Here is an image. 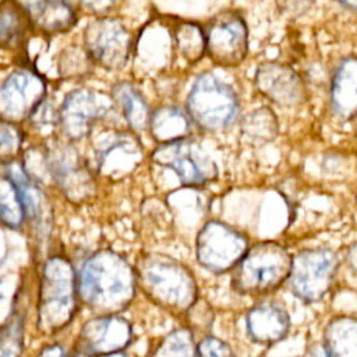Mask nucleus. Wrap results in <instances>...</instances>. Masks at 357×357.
Masks as SVG:
<instances>
[{
	"label": "nucleus",
	"mask_w": 357,
	"mask_h": 357,
	"mask_svg": "<svg viewBox=\"0 0 357 357\" xmlns=\"http://www.w3.org/2000/svg\"><path fill=\"white\" fill-rule=\"evenodd\" d=\"M135 273L128 262L113 251H98L84 264L78 291L91 307L102 311L124 308L135 291Z\"/></svg>",
	"instance_id": "f257e3e1"
},
{
	"label": "nucleus",
	"mask_w": 357,
	"mask_h": 357,
	"mask_svg": "<svg viewBox=\"0 0 357 357\" xmlns=\"http://www.w3.org/2000/svg\"><path fill=\"white\" fill-rule=\"evenodd\" d=\"M138 276L148 296L163 308L185 314L195 304L197 282L187 266L160 254L145 257Z\"/></svg>",
	"instance_id": "f03ea898"
},
{
	"label": "nucleus",
	"mask_w": 357,
	"mask_h": 357,
	"mask_svg": "<svg viewBox=\"0 0 357 357\" xmlns=\"http://www.w3.org/2000/svg\"><path fill=\"white\" fill-rule=\"evenodd\" d=\"M291 255L275 243L264 241L247 248L231 269L233 287L247 296H264L279 289L290 275Z\"/></svg>",
	"instance_id": "7ed1b4c3"
},
{
	"label": "nucleus",
	"mask_w": 357,
	"mask_h": 357,
	"mask_svg": "<svg viewBox=\"0 0 357 357\" xmlns=\"http://www.w3.org/2000/svg\"><path fill=\"white\" fill-rule=\"evenodd\" d=\"M75 312V276L68 261L50 258L42 272L38 318L42 331L63 329Z\"/></svg>",
	"instance_id": "20e7f679"
},
{
	"label": "nucleus",
	"mask_w": 357,
	"mask_h": 357,
	"mask_svg": "<svg viewBox=\"0 0 357 357\" xmlns=\"http://www.w3.org/2000/svg\"><path fill=\"white\" fill-rule=\"evenodd\" d=\"M187 113L201 128L219 131L237 117L238 99L231 86L211 73L197 77L188 98Z\"/></svg>",
	"instance_id": "39448f33"
},
{
	"label": "nucleus",
	"mask_w": 357,
	"mask_h": 357,
	"mask_svg": "<svg viewBox=\"0 0 357 357\" xmlns=\"http://www.w3.org/2000/svg\"><path fill=\"white\" fill-rule=\"evenodd\" d=\"M337 257L326 248L304 250L291 258L289 282L291 291L305 303L321 300L332 286Z\"/></svg>",
	"instance_id": "423d86ee"
},
{
	"label": "nucleus",
	"mask_w": 357,
	"mask_h": 357,
	"mask_svg": "<svg viewBox=\"0 0 357 357\" xmlns=\"http://www.w3.org/2000/svg\"><path fill=\"white\" fill-rule=\"evenodd\" d=\"M205 33V52L211 60L226 68L240 66L248 50V31L236 11H220L209 20Z\"/></svg>",
	"instance_id": "0eeeda50"
},
{
	"label": "nucleus",
	"mask_w": 357,
	"mask_h": 357,
	"mask_svg": "<svg viewBox=\"0 0 357 357\" xmlns=\"http://www.w3.org/2000/svg\"><path fill=\"white\" fill-rule=\"evenodd\" d=\"M247 248V238L240 231L216 220L204 225L195 244L198 262L215 273L231 271Z\"/></svg>",
	"instance_id": "6e6552de"
},
{
	"label": "nucleus",
	"mask_w": 357,
	"mask_h": 357,
	"mask_svg": "<svg viewBox=\"0 0 357 357\" xmlns=\"http://www.w3.org/2000/svg\"><path fill=\"white\" fill-rule=\"evenodd\" d=\"M153 160L172 169L188 185H202L218 174L211 156L190 137L160 144L153 152Z\"/></svg>",
	"instance_id": "1a4fd4ad"
},
{
	"label": "nucleus",
	"mask_w": 357,
	"mask_h": 357,
	"mask_svg": "<svg viewBox=\"0 0 357 357\" xmlns=\"http://www.w3.org/2000/svg\"><path fill=\"white\" fill-rule=\"evenodd\" d=\"M45 98V82L31 71L13 73L0 86V117L20 120Z\"/></svg>",
	"instance_id": "9d476101"
},
{
	"label": "nucleus",
	"mask_w": 357,
	"mask_h": 357,
	"mask_svg": "<svg viewBox=\"0 0 357 357\" xmlns=\"http://www.w3.org/2000/svg\"><path fill=\"white\" fill-rule=\"evenodd\" d=\"M131 339V326L121 317L110 315L88 321L79 335L81 353L100 356L123 350Z\"/></svg>",
	"instance_id": "9b49d317"
},
{
	"label": "nucleus",
	"mask_w": 357,
	"mask_h": 357,
	"mask_svg": "<svg viewBox=\"0 0 357 357\" xmlns=\"http://www.w3.org/2000/svg\"><path fill=\"white\" fill-rule=\"evenodd\" d=\"M86 43L91 56L107 68L121 67L128 56L130 36L121 24L112 20L88 26Z\"/></svg>",
	"instance_id": "f8f14e48"
},
{
	"label": "nucleus",
	"mask_w": 357,
	"mask_h": 357,
	"mask_svg": "<svg viewBox=\"0 0 357 357\" xmlns=\"http://www.w3.org/2000/svg\"><path fill=\"white\" fill-rule=\"evenodd\" d=\"M255 82L261 93L280 106H296L304 100L305 89L301 78L284 64L262 63L257 70Z\"/></svg>",
	"instance_id": "ddd939ff"
},
{
	"label": "nucleus",
	"mask_w": 357,
	"mask_h": 357,
	"mask_svg": "<svg viewBox=\"0 0 357 357\" xmlns=\"http://www.w3.org/2000/svg\"><path fill=\"white\" fill-rule=\"evenodd\" d=\"M250 337L259 344H272L282 340L290 326L287 311L276 301H261L255 304L245 318Z\"/></svg>",
	"instance_id": "4468645a"
},
{
	"label": "nucleus",
	"mask_w": 357,
	"mask_h": 357,
	"mask_svg": "<svg viewBox=\"0 0 357 357\" xmlns=\"http://www.w3.org/2000/svg\"><path fill=\"white\" fill-rule=\"evenodd\" d=\"M102 109L103 103L98 100L95 93L89 91L71 92L60 110V123L66 135L73 139L85 137L100 116Z\"/></svg>",
	"instance_id": "2eb2a0df"
},
{
	"label": "nucleus",
	"mask_w": 357,
	"mask_h": 357,
	"mask_svg": "<svg viewBox=\"0 0 357 357\" xmlns=\"http://www.w3.org/2000/svg\"><path fill=\"white\" fill-rule=\"evenodd\" d=\"M47 165L68 197L81 199L91 191L92 180L77 155L68 148H57L47 156Z\"/></svg>",
	"instance_id": "dca6fc26"
},
{
	"label": "nucleus",
	"mask_w": 357,
	"mask_h": 357,
	"mask_svg": "<svg viewBox=\"0 0 357 357\" xmlns=\"http://www.w3.org/2000/svg\"><path fill=\"white\" fill-rule=\"evenodd\" d=\"M331 107L342 120L357 116V57H347L337 66L331 84Z\"/></svg>",
	"instance_id": "f3484780"
},
{
	"label": "nucleus",
	"mask_w": 357,
	"mask_h": 357,
	"mask_svg": "<svg viewBox=\"0 0 357 357\" xmlns=\"http://www.w3.org/2000/svg\"><path fill=\"white\" fill-rule=\"evenodd\" d=\"M322 344L329 357H357V318L337 317L324 333Z\"/></svg>",
	"instance_id": "a211bd4d"
},
{
	"label": "nucleus",
	"mask_w": 357,
	"mask_h": 357,
	"mask_svg": "<svg viewBox=\"0 0 357 357\" xmlns=\"http://www.w3.org/2000/svg\"><path fill=\"white\" fill-rule=\"evenodd\" d=\"M138 152L139 148L135 141L128 137H116L98 151L99 170L110 174L128 170Z\"/></svg>",
	"instance_id": "6ab92c4d"
},
{
	"label": "nucleus",
	"mask_w": 357,
	"mask_h": 357,
	"mask_svg": "<svg viewBox=\"0 0 357 357\" xmlns=\"http://www.w3.org/2000/svg\"><path fill=\"white\" fill-rule=\"evenodd\" d=\"M152 135L159 142H169L188 137L190 120L177 107H160L149 117Z\"/></svg>",
	"instance_id": "aec40b11"
},
{
	"label": "nucleus",
	"mask_w": 357,
	"mask_h": 357,
	"mask_svg": "<svg viewBox=\"0 0 357 357\" xmlns=\"http://www.w3.org/2000/svg\"><path fill=\"white\" fill-rule=\"evenodd\" d=\"M4 172H6V177L17 188V192H18L20 199L22 202L25 215H28L31 218H36L40 213V202H42L40 191L33 184V181L31 180V177L25 172L24 166L10 160L6 165Z\"/></svg>",
	"instance_id": "412c9836"
},
{
	"label": "nucleus",
	"mask_w": 357,
	"mask_h": 357,
	"mask_svg": "<svg viewBox=\"0 0 357 357\" xmlns=\"http://www.w3.org/2000/svg\"><path fill=\"white\" fill-rule=\"evenodd\" d=\"M114 96L121 106L124 117L131 128L144 130L149 124V112L142 96L128 84L114 88Z\"/></svg>",
	"instance_id": "4be33fe9"
},
{
	"label": "nucleus",
	"mask_w": 357,
	"mask_h": 357,
	"mask_svg": "<svg viewBox=\"0 0 357 357\" xmlns=\"http://www.w3.org/2000/svg\"><path fill=\"white\" fill-rule=\"evenodd\" d=\"M278 124L272 112L266 107L248 114L241 124V134L252 144H265L276 135Z\"/></svg>",
	"instance_id": "5701e85b"
},
{
	"label": "nucleus",
	"mask_w": 357,
	"mask_h": 357,
	"mask_svg": "<svg viewBox=\"0 0 357 357\" xmlns=\"http://www.w3.org/2000/svg\"><path fill=\"white\" fill-rule=\"evenodd\" d=\"M178 53L190 63H197L205 53V33L197 24L183 22L176 31Z\"/></svg>",
	"instance_id": "b1692460"
},
{
	"label": "nucleus",
	"mask_w": 357,
	"mask_h": 357,
	"mask_svg": "<svg viewBox=\"0 0 357 357\" xmlns=\"http://www.w3.org/2000/svg\"><path fill=\"white\" fill-rule=\"evenodd\" d=\"M25 212L17 188L7 178H0V220L8 227H18Z\"/></svg>",
	"instance_id": "393cba45"
},
{
	"label": "nucleus",
	"mask_w": 357,
	"mask_h": 357,
	"mask_svg": "<svg viewBox=\"0 0 357 357\" xmlns=\"http://www.w3.org/2000/svg\"><path fill=\"white\" fill-rule=\"evenodd\" d=\"M22 318L13 312L0 328V357H18L22 349Z\"/></svg>",
	"instance_id": "a878e982"
},
{
	"label": "nucleus",
	"mask_w": 357,
	"mask_h": 357,
	"mask_svg": "<svg viewBox=\"0 0 357 357\" xmlns=\"http://www.w3.org/2000/svg\"><path fill=\"white\" fill-rule=\"evenodd\" d=\"M153 357H195L191 333L187 329L172 332L165 337Z\"/></svg>",
	"instance_id": "bb28decb"
},
{
	"label": "nucleus",
	"mask_w": 357,
	"mask_h": 357,
	"mask_svg": "<svg viewBox=\"0 0 357 357\" xmlns=\"http://www.w3.org/2000/svg\"><path fill=\"white\" fill-rule=\"evenodd\" d=\"M39 17L47 29L57 31L71 24L73 11L66 0H47Z\"/></svg>",
	"instance_id": "cd10ccee"
},
{
	"label": "nucleus",
	"mask_w": 357,
	"mask_h": 357,
	"mask_svg": "<svg viewBox=\"0 0 357 357\" xmlns=\"http://www.w3.org/2000/svg\"><path fill=\"white\" fill-rule=\"evenodd\" d=\"M21 33V24L18 15L11 10L0 11V45L11 46L17 42Z\"/></svg>",
	"instance_id": "c85d7f7f"
},
{
	"label": "nucleus",
	"mask_w": 357,
	"mask_h": 357,
	"mask_svg": "<svg viewBox=\"0 0 357 357\" xmlns=\"http://www.w3.org/2000/svg\"><path fill=\"white\" fill-rule=\"evenodd\" d=\"M21 145L20 132L8 123L0 121V160L10 159Z\"/></svg>",
	"instance_id": "c756f323"
},
{
	"label": "nucleus",
	"mask_w": 357,
	"mask_h": 357,
	"mask_svg": "<svg viewBox=\"0 0 357 357\" xmlns=\"http://www.w3.org/2000/svg\"><path fill=\"white\" fill-rule=\"evenodd\" d=\"M195 357H234L230 346L223 340L208 336L195 347Z\"/></svg>",
	"instance_id": "7c9ffc66"
},
{
	"label": "nucleus",
	"mask_w": 357,
	"mask_h": 357,
	"mask_svg": "<svg viewBox=\"0 0 357 357\" xmlns=\"http://www.w3.org/2000/svg\"><path fill=\"white\" fill-rule=\"evenodd\" d=\"M314 0H276L282 13L293 17H298L310 10Z\"/></svg>",
	"instance_id": "2f4dec72"
},
{
	"label": "nucleus",
	"mask_w": 357,
	"mask_h": 357,
	"mask_svg": "<svg viewBox=\"0 0 357 357\" xmlns=\"http://www.w3.org/2000/svg\"><path fill=\"white\" fill-rule=\"evenodd\" d=\"M22 8H25L29 13H35L36 15L40 14L47 0H17Z\"/></svg>",
	"instance_id": "473e14b6"
},
{
	"label": "nucleus",
	"mask_w": 357,
	"mask_h": 357,
	"mask_svg": "<svg viewBox=\"0 0 357 357\" xmlns=\"http://www.w3.org/2000/svg\"><path fill=\"white\" fill-rule=\"evenodd\" d=\"M88 8L93 11H105L113 3V0H82Z\"/></svg>",
	"instance_id": "72a5a7b5"
},
{
	"label": "nucleus",
	"mask_w": 357,
	"mask_h": 357,
	"mask_svg": "<svg viewBox=\"0 0 357 357\" xmlns=\"http://www.w3.org/2000/svg\"><path fill=\"white\" fill-rule=\"evenodd\" d=\"M39 357H67L64 350L60 347V346H49V347H45L42 350V353L39 354Z\"/></svg>",
	"instance_id": "f704fd0d"
},
{
	"label": "nucleus",
	"mask_w": 357,
	"mask_h": 357,
	"mask_svg": "<svg viewBox=\"0 0 357 357\" xmlns=\"http://www.w3.org/2000/svg\"><path fill=\"white\" fill-rule=\"evenodd\" d=\"M346 261H347V265L350 266V269H353L354 272H357V243L353 244L349 251H347V255H346Z\"/></svg>",
	"instance_id": "c9c22d12"
},
{
	"label": "nucleus",
	"mask_w": 357,
	"mask_h": 357,
	"mask_svg": "<svg viewBox=\"0 0 357 357\" xmlns=\"http://www.w3.org/2000/svg\"><path fill=\"white\" fill-rule=\"evenodd\" d=\"M305 357H329V354L326 353L322 344H314L312 347L308 349Z\"/></svg>",
	"instance_id": "e433bc0d"
},
{
	"label": "nucleus",
	"mask_w": 357,
	"mask_h": 357,
	"mask_svg": "<svg viewBox=\"0 0 357 357\" xmlns=\"http://www.w3.org/2000/svg\"><path fill=\"white\" fill-rule=\"evenodd\" d=\"M77 357H127L123 351H113V353H107V354H100V356H89L85 353H81Z\"/></svg>",
	"instance_id": "4c0bfd02"
},
{
	"label": "nucleus",
	"mask_w": 357,
	"mask_h": 357,
	"mask_svg": "<svg viewBox=\"0 0 357 357\" xmlns=\"http://www.w3.org/2000/svg\"><path fill=\"white\" fill-rule=\"evenodd\" d=\"M344 7L357 11V0H339Z\"/></svg>",
	"instance_id": "58836bf2"
},
{
	"label": "nucleus",
	"mask_w": 357,
	"mask_h": 357,
	"mask_svg": "<svg viewBox=\"0 0 357 357\" xmlns=\"http://www.w3.org/2000/svg\"><path fill=\"white\" fill-rule=\"evenodd\" d=\"M0 298H1V293H0Z\"/></svg>",
	"instance_id": "ea45409f"
}]
</instances>
